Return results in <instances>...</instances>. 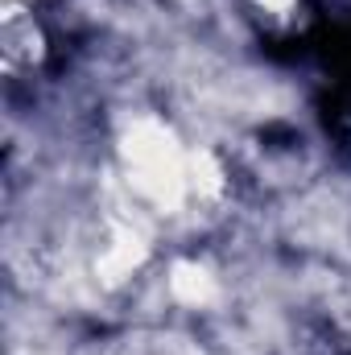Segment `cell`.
Instances as JSON below:
<instances>
[{"label":"cell","mask_w":351,"mask_h":355,"mask_svg":"<svg viewBox=\"0 0 351 355\" xmlns=\"http://www.w3.org/2000/svg\"><path fill=\"white\" fill-rule=\"evenodd\" d=\"M128 162L137 170V182L153 194V198H178L182 186V166H178V149L170 132H162L157 124H145L128 137Z\"/></svg>","instance_id":"6da1fadb"}]
</instances>
